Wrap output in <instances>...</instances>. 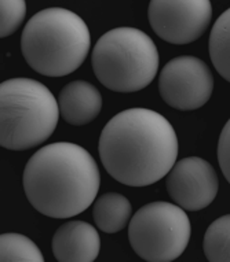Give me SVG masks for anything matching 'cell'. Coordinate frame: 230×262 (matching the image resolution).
Instances as JSON below:
<instances>
[{
	"mask_svg": "<svg viewBox=\"0 0 230 262\" xmlns=\"http://www.w3.org/2000/svg\"><path fill=\"white\" fill-rule=\"evenodd\" d=\"M98 152L114 180L128 187H146L172 169L178 138L168 120L157 112L128 108L105 125Z\"/></svg>",
	"mask_w": 230,
	"mask_h": 262,
	"instance_id": "1",
	"label": "cell"
},
{
	"mask_svg": "<svg viewBox=\"0 0 230 262\" xmlns=\"http://www.w3.org/2000/svg\"><path fill=\"white\" fill-rule=\"evenodd\" d=\"M95 159L74 143H51L36 151L24 170L29 203L51 219H70L91 206L100 189Z\"/></svg>",
	"mask_w": 230,
	"mask_h": 262,
	"instance_id": "2",
	"label": "cell"
},
{
	"mask_svg": "<svg viewBox=\"0 0 230 262\" xmlns=\"http://www.w3.org/2000/svg\"><path fill=\"white\" fill-rule=\"evenodd\" d=\"M91 37L78 14L51 7L35 14L21 35V51L26 63L47 77H64L86 60Z\"/></svg>",
	"mask_w": 230,
	"mask_h": 262,
	"instance_id": "3",
	"label": "cell"
},
{
	"mask_svg": "<svg viewBox=\"0 0 230 262\" xmlns=\"http://www.w3.org/2000/svg\"><path fill=\"white\" fill-rule=\"evenodd\" d=\"M2 139L7 150L22 151L44 143L58 125L60 104L51 91L32 78H11L0 85Z\"/></svg>",
	"mask_w": 230,
	"mask_h": 262,
	"instance_id": "4",
	"label": "cell"
},
{
	"mask_svg": "<svg viewBox=\"0 0 230 262\" xmlns=\"http://www.w3.org/2000/svg\"><path fill=\"white\" fill-rule=\"evenodd\" d=\"M92 69L102 85L114 92H137L155 80L159 70L156 44L142 30L116 28L98 39Z\"/></svg>",
	"mask_w": 230,
	"mask_h": 262,
	"instance_id": "5",
	"label": "cell"
},
{
	"mask_svg": "<svg viewBox=\"0 0 230 262\" xmlns=\"http://www.w3.org/2000/svg\"><path fill=\"white\" fill-rule=\"evenodd\" d=\"M191 235L182 207L152 202L141 207L128 225V241L137 255L149 262H169L182 255Z\"/></svg>",
	"mask_w": 230,
	"mask_h": 262,
	"instance_id": "6",
	"label": "cell"
},
{
	"mask_svg": "<svg viewBox=\"0 0 230 262\" xmlns=\"http://www.w3.org/2000/svg\"><path fill=\"white\" fill-rule=\"evenodd\" d=\"M159 91L171 107L190 112L204 106L214 91L209 68L196 56H178L165 64L159 76Z\"/></svg>",
	"mask_w": 230,
	"mask_h": 262,
	"instance_id": "7",
	"label": "cell"
},
{
	"mask_svg": "<svg viewBox=\"0 0 230 262\" xmlns=\"http://www.w3.org/2000/svg\"><path fill=\"white\" fill-rule=\"evenodd\" d=\"M149 22L161 40L175 46L199 39L213 18L211 0H150Z\"/></svg>",
	"mask_w": 230,
	"mask_h": 262,
	"instance_id": "8",
	"label": "cell"
},
{
	"mask_svg": "<svg viewBox=\"0 0 230 262\" xmlns=\"http://www.w3.org/2000/svg\"><path fill=\"white\" fill-rule=\"evenodd\" d=\"M165 185L169 196L183 210L199 211L217 198L219 181L211 163L199 157H189L175 162Z\"/></svg>",
	"mask_w": 230,
	"mask_h": 262,
	"instance_id": "9",
	"label": "cell"
},
{
	"mask_svg": "<svg viewBox=\"0 0 230 262\" xmlns=\"http://www.w3.org/2000/svg\"><path fill=\"white\" fill-rule=\"evenodd\" d=\"M100 249V233L91 224L84 221L65 223L52 237V253L61 262L95 261Z\"/></svg>",
	"mask_w": 230,
	"mask_h": 262,
	"instance_id": "10",
	"label": "cell"
},
{
	"mask_svg": "<svg viewBox=\"0 0 230 262\" xmlns=\"http://www.w3.org/2000/svg\"><path fill=\"white\" fill-rule=\"evenodd\" d=\"M61 117L70 125L82 126L97 118L102 108V96L87 81H72L62 88L60 98Z\"/></svg>",
	"mask_w": 230,
	"mask_h": 262,
	"instance_id": "11",
	"label": "cell"
},
{
	"mask_svg": "<svg viewBox=\"0 0 230 262\" xmlns=\"http://www.w3.org/2000/svg\"><path fill=\"white\" fill-rule=\"evenodd\" d=\"M131 207L130 201L118 192L104 193L94 203V221L100 231L105 233H118L130 223Z\"/></svg>",
	"mask_w": 230,
	"mask_h": 262,
	"instance_id": "12",
	"label": "cell"
},
{
	"mask_svg": "<svg viewBox=\"0 0 230 262\" xmlns=\"http://www.w3.org/2000/svg\"><path fill=\"white\" fill-rule=\"evenodd\" d=\"M208 50L215 70L230 82V9L223 11L214 24Z\"/></svg>",
	"mask_w": 230,
	"mask_h": 262,
	"instance_id": "13",
	"label": "cell"
},
{
	"mask_svg": "<svg viewBox=\"0 0 230 262\" xmlns=\"http://www.w3.org/2000/svg\"><path fill=\"white\" fill-rule=\"evenodd\" d=\"M204 254L211 262H230V214L215 220L204 236Z\"/></svg>",
	"mask_w": 230,
	"mask_h": 262,
	"instance_id": "14",
	"label": "cell"
},
{
	"mask_svg": "<svg viewBox=\"0 0 230 262\" xmlns=\"http://www.w3.org/2000/svg\"><path fill=\"white\" fill-rule=\"evenodd\" d=\"M2 262H43L39 247L29 237L20 233H5L0 237Z\"/></svg>",
	"mask_w": 230,
	"mask_h": 262,
	"instance_id": "15",
	"label": "cell"
},
{
	"mask_svg": "<svg viewBox=\"0 0 230 262\" xmlns=\"http://www.w3.org/2000/svg\"><path fill=\"white\" fill-rule=\"evenodd\" d=\"M26 15L25 0H2V30L0 36L7 37L21 26Z\"/></svg>",
	"mask_w": 230,
	"mask_h": 262,
	"instance_id": "16",
	"label": "cell"
},
{
	"mask_svg": "<svg viewBox=\"0 0 230 262\" xmlns=\"http://www.w3.org/2000/svg\"><path fill=\"white\" fill-rule=\"evenodd\" d=\"M218 162L230 184V120L226 122L218 142Z\"/></svg>",
	"mask_w": 230,
	"mask_h": 262,
	"instance_id": "17",
	"label": "cell"
}]
</instances>
